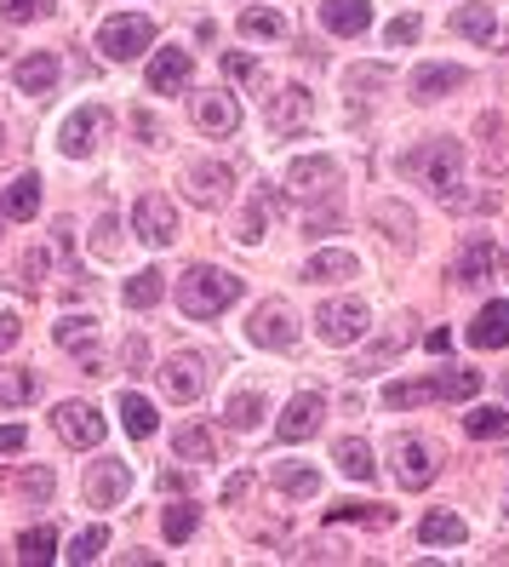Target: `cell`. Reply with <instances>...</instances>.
I'll return each mask as SVG.
<instances>
[{"label":"cell","mask_w":509,"mask_h":567,"mask_svg":"<svg viewBox=\"0 0 509 567\" xmlns=\"http://www.w3.org/2000/svg\"><path fill=\"white\" fill-rule=\"evenodd\" d=\"M241 276L218 270V264H189V270L178 276V310L189 321H218L229 305H241Z\"/></svg>","instance_id":"obj_1"},{"label":"cell","mask_w":509,"mask_h":567,"mask_svg":"<svg viewBox=\"0 0 509 567\" xmlns=\"http://www.w3.org/2000/svg\"><path fill=\"white\" fill-rule=\"evenodd\" d=\"M475 390H481V373H475V367H458V373H429V379L384 384V408H424V402H469Z\"/></svg>","instance_id":"obj_2"},{"label":"cell","mask_w":509,"mask_h":567,"mask_svg":"<svg viewBox=\"0 0 509 567\" xmlns=\"http://www.w3.org/2000/svg\"><path fill=\"white\" fill-rule=\"evenodd\" d=\"M401 173H418L440 202H458V184H464V150L453 138H429L424 150H413L401 161Z\"/></svg>","instance_id":"obj_3"},{"label":"cell","mask_w":509,"mask_h":567,"mask_svg":"<svg viewBox=\"0 0 509 567\" xmlns=\"http://www.w3.org/2000/svg\"><path fill=\"white\" fill-rule=\"evenodd\" d=\"M149 47H155V23L144 12H121V18H110L104 29H97V52H104L110 63H132Z\"/></svg>","instance_id":"obj_4"},{"label":"cell","mask_w":509,"mask_h":567,"mask_svg":"<svg viewBox=\"0 0 509 567\" xmlns=\"http://www.w3.org/2000/svg\"><path fill=\"white\" fill-rule=\"evenodd\" d=\"M110 126H115L110 110H75L70 121H63V132H58V150L70 161H81V155H92L97 144L110 138Z\"/></svg>","instance_id":"obj_5"},{"label":"cell","mask_w":509,"mask_h":567,"mask_svg":"<svg viewBox=\"0 0 509 567\" xmlns=\"http://www.w3.org/2000/svg\"><path fill=\"white\" fill-rule=\"evenodd\" d=\"M315 332L326 344H355L366 339V305L361 298H332V305L315 310Z\"/></svg>","instance_id":"obj_6"},{"label":"cell","mask_w":509,"mask_h":567,"mask_svg":"<svg viewBox=\"0 0 509 567\" xmlns=\"http://www.w3.org/2000/svg\"><path fill=\"white\" fill-rule=\"evenodd\" d=\"M132 229H138L144 247H173V236H178V207L166 202V195H138V207H132Z\"/></svg>","instance_id":"obj_7"},{"label":"cell","mask_w":509,"mask_h":567,"mask_svg":"<svg viewBox=\"0 0 509 567\" xmlns=\"http://www.w3.org/2000/svg\"><path fill=\"white\" fill-rule=\"evenodd\" d=\"M247 339H252L258 350H292V339H298L292 310L281 305V298H269V305H258V310H252V321H247Z\"/></svg>","instance_id":"obj_8"},{"label":"cell","mask_w":509,"mask_h":567,"mask_svg":"<svg viewBox=\"0 0 509 567\" xmlns=\"http://www.w3.org/2000/svg\"><path fill=\"white\" fill-rule=\"evenodd\" d=\"M160 384H166V402H200V390H207V355H173L160 367Z\"/></svg>","instance_id":"obj_9"},{"label":"cell","mask_w":509,"mask_h":567,"mask_svg":"<svg viewBox=\"0 0 509 567\" xmlns=\"http://www.w3.org/2000/svg\"><path fill=\"white\" fill-rule=\"evenodd\" d=\"M321 419H326V395L321 390H298L287 402V413H281V424H276V436L281 442H310L321 430Z\"/></svg>","instance_id":"obj_10"},{"label":"cell","mask_w":509,"mask_h":567,"mask_svg":"<svg viewBox=\"0 0 509 567\" xmlns=\"http://www.w3.org/2000/svg\"><path fill=\"white\" fill-rule=\"evenodd\" d=\"M435 471H440V458H435V447L424 442V436H401L395 442V482L401 487H429L435 482Z\"/></svg>","instance_id":"obj_11"},{"label":"cell","mask_w":509,"mask_h":567,"mask_svg":"<svg viewBox=\"0 0 509 567\" xmlns=\"http://www.w3.org/2000/svg\"><path fill=\"white\" fill-rule=\"evenodd\" d=\"M52 424H58V436L70 442V447H97V442H104V430H110L104 413L86 408V402H58Z\"/></svg>","instance_id":"obj_12"},{"label":"cell","mask_w":509,"mask_h":567,"mask_svg":"<svg viewBox=\"0 0 509 567\" xmlns=\"http://www.w3.org/2000/svg\"><path fill=\"white\" fill-rule=\"evenodd\" d=\"M229 184H235L229 166H212V161H189V173H184V195L207 213H218L229 202Z\"/></svg>","instance_id":"obj_13"},{"label":"cell","mask_w":509,"mask_h":567,"mask_svg":"<svg viewBox=\"0 0 509 567\" xmlns=\"http://www.w3.org/2000/svg\"><path fill=\"white\" fill-rule=\"evenodd\" d=\"M126 487H132V471L121 458H97L92 471H86V505H97V511H115L121 498H126Z\"/></svg>","instance_id":"obj_14"},{"label":"cell","mask_w":509,"mask_h":567,"mask_svg":"<svg viewBox=\"0 0 509 567\" xmlns=\"http://www.w3.org/2000/svg\"><path fill=\"white\" fill-rule=\"evenodd\" d=\"M189 115H195L200 132H212V138H229V132L241 126V104H235L229 92H195Z\"/></svg>","instance_id":"obj_15"},{"label":"cell","mask_w":509,"mask_h":567,"mask_svg":"<svg viewBox=\"0 0 509 567\" xmlns=\"http://www.w3.org/2000/svg\"><path fill=\"white\" fill-rule=\"evenodd\" d=\"M310 110H315V104H310V92H303V86H281L276 97H269V115H263V121H269V132H276V138H292V132L310 121Z\"/></svg>","instance_id":"obj_16"},{"label":"cell","mask_w":509,"mask_h":567,"mask_svg":"<svg viewBox=\"0 0 509 567\" xmlns=\"http://www.w3.org/2000/svg\"><path fill=\"white\" fill-rule=\"evenodd\" d=\"M332 184H337V161H332V155H303V161L292 166V195H298V202L332 195Z\"/></svg>","instance_id":"obj_17"},{"label":"cell","mask_w":509,"mask_h":567,"mask_svg":"<svg viewBox=\"0 0 509 567\" xmlns=\"http://www.w3.org/2000/svg\"><path fill=\"white\" fill-rule=\"evenodd\" d=\"M189 75H195V63H189L184 47H166V52L149 58V92H184Z\"/></svg>","instance_id":"obj_18"},{"label":"cell","mask_w":509,"mask_h":567,"mask_svg":"<svg viewBox=\"0 0 509 567\" xmlns=\"http://www.w3.org/2000/svg\"><path fill=\"white\" fill-rule=\"evenodd\" d=\"M469 81V70H458V63H424V70L413 75V97L418 104H435V97H447Z\"/></svg>","instance_id":"obj_19"},{"label":"cell","mask_w":509,"mask_h":567,"mask_svg":"<svg viewBox=\"0 0 509 567\" xmlns=\"http://www.w3.org/2000/svg\"><path fill=\"white\" fill-rule=\"evenodd\" d=\"M321 23L332 29V35H361V29L372 23V0H321Z\"/></svg>","instance_id":"obj_20"},{"label":"cell","mask_w":509,"mask_h":567,"mask_svg":"<svg viewBox=\"0 0 509 567\" xmlns=\"http://www.w3.org/2000/svg\"><path fill=\"white\" fill-rule=\"evenodd\" d=\"M58 75H63V63H58L52 52H35V58H23V63H18V92L46 97V92L58 86Z\"/></svg>","instance_id":"obj_21"},{"label":"cell","mask_w":509,"mask_h":567,"mask_svg":"<svg viewBox=\"0 0 509 567\" xmlns=\"http://www.w3.org/2000/svg\"><path fill=\"white\" fill-rule=\"evenodd\" d=\"M469 344L475 350H503L509 344V305H487L469 327Z\"/></svg>","instance_id":"obj_22"},{"label":"cell","mask_w":509,"mask_h":567,"mask_svg":"<svg viewBox=\"0 0 509 567\" xmlns=\"http://www.w3.org/2000/svg\"><path fill=\"white\" fill-rule=\"evenodd\" d=\"M0 213H7V218H18V224H29V218H35V213H41V178H35V173L12 178V184H7V202H0Z\"/></svg>","instance_id":"obj_23"},{"label":"cell","mask_w":509,"mask_h":567,"mask_svg":"<svg viewBox=\"0 0 509 567\" xmlns=\"http://www.w3.org/2000/svg\"><path fill=\"white\" fill-rule=\"evenodd\" d=\"M492 264H498L492 236H469L464 252H458V281H487V276H492Z\"/></svg>","instance_id":"obj_24"},{"label":"cell","mask_w":509,"mask_h":567,"mask_svg":"<svg viewBox=\"0 0 509 567\" xmlns=\"http://www.w3.org/2000/svg\"><path fill=\"white\" fill-rule=\"evenodd\" d=\"M418 539H424V545H464L469 527H464V516H453V511H429V516L418 522Z\"/></svg>","instance_id":"obj_25"},{"label":"cell","mask_w":509,"mask_h":567,"mask_svg":"<svg viewBox=\"0 0 509 567\" xmlns=\"http://www.w3.org/2000/svg\"><path fill=\"white\" fill-rule=\"evenodd\" d=\"M332 458H337V471H344L350 482H372V476H378V464H372V447H366V442H355V436L337 442V447H332Z\"/></svg>","instance_id":"obj_26"},{"label":"cell","mask_w":509,"mask_h":567,"mask_svg":"<svg viewBox=\"0 0 509 567\" xmlns=\"http://www.w3.org/2000/svg\"><path fill=\"white\" fill-rule=\"evenodd\" d=\"M344 276H355V252H337L332 247V252H315L310 264H303V281H321V287L326 281H344Z\"/></svg>","instance_id":"obj_27"},{"label":"cell","mask_w":509,"mask_h":567,"mask_svg":"<svg viewBox=\"0 0 509 567\" xmlns=\"http://www.w3.org/2000/svg\"><path fill=\"white\" fill-rule=\"evenodd\" d=\"M453 29L487 47V41L498 35V18H492V7H475V0H469V7H458V12H453Z\"/></svg>","instance_id":"obj_28"},{"label":"cell","mask_w":509,"mask_h":567,"mask_svg":"<svg viewBox=\"0 0 509 567\" xmlns=\"http://www.w3.org/2000/svg\"><path fill=\"white\" fill-rule=\"evenodd\" d=\"M464 430L475 442H509V413L503 408H475V413H464Z\"/></svg>","instance_id":"obj_29"},{"label":"cell","mask_w":509,"mask_h":567,"mask_svg":"<svg viewBox=\"0 0 509 567\" xmlns=\"http://www.w3.org/2000/svg\"><path fill=\"white\" fill-rule=\"evenodd\" d=\"M173 453L189 458V464H200V458H218V442H212L207 424H184L178 436H173Z\"/></svg>","instance_id":"obj_30"},{"label":"cell","mask_w":509,"mask_h":567,"mask_svg":"<svg viewBox=\"0 0 509 567\" xmlns=\"http://www.w3.org/2000/svg\"><path fill=\"white\" fill-rule=\"evenodd\" d=\"M241 35H247V41H281V35H287V18L269 12V7H247V12H241Z\"/></svg>","instance_id":"obj_31"},{"label":"cell","mask_w":509,"mask_h":567,"mask_svg":"<svg viewBox=\"0 0 509 567\" xmlns=\"http://www.w3.org/2000/svg\"><path fill=\"white\" fill-rule=\"evenodd\" d=\"M160 527H166V545H189L195 527H200V505H166Z\"/></svg>","instance_id":"obj_32"},{"label":"cell","mask_w":509,"mask_h":567,"mask_svg":"<svg viewBox=\"0 0 509 567\" xmlns=\"http://www.w3.org/2000/svg\"><path fill=\"white\" fill-rule=\"evenodd\" d=\"M52 556H58V527H29L18 539V561H29V567H41Z\"/></svg>","instance_id":"obj_33"},{"label":"cell","mask_w":509,"mask_h":567,"mask_svg":"<svg viewBox=\"0 0 509 567\" xmlns=\"http://www.w3.org/2000/svg\"><path fill=\"white\" fill-rule=\"evenodd\" d=\"M263 419V390H241V395H229V408H224V424L229 430H252Z\"/></svg>","instance_id":"obj_34"},{"label":"cell","mask_w":509,"mask_h":567,"mask_svg":"<svg viewBox=\"0 0 509 567\" xmlns=\"http://www.w3.org/2000/svg\"><path fill=\"white\" fill-rule=\"evenodd\" d=\"M35 395V373L29 367H0V408H23Z\"/></svg>","instance_id":"obj_35"},{"label":"cell","mask_w":509,"mask_h":567,"mask_svg":"<svg viewBox=\"0 0 509 567\" xmlns=\"http://www.w3.org/2000/svg\"><path fill=\"white\" fill-rule=\"evenodd\" d=\"M372 218H378V229H384L389 241L413 247V213H406L401 202H378V213H372Z\"/></svg>","instance_id":"obj_36"},{"label":"cell","mask_w":509,"mask_h":567,"mask_svg":"<svg viewBox=\"0 0 509 567\" xmlns=\"http://www.w3.org/2000/svg\"><path fill=\"white\" fill-rule=\"evenodd\" d=\"M121 424L132 430V436H155V408H149V395H121Z\"/></svg>","instance_id":"obj_37"},{"label":"cell","mask_w":509,"mask_h":567,"mask_svg":"<svg viewBox=\"0 0 509 567\" xmlns=\"http://www.w3.org/2000/svg\"><path fill=\"white\" fill-rule=\"evenodd\" d=\"M276 487L292 493V498H315V493H321V476L310 471V464H281V471H276Z\"/></svg>","instance_id":"obj_38"},{"label":"cell","mask_w":509,"mask_h":567,"mask_svg":"<svg viewBox=\"0 0 509 567\" xmlns=\"http://www.w3.org/2000/svg\"><path fill=\"white\" fill-rule=\"evenodd\" d=\"M92 332H97L92 316H63V321L52 327V339H58L63 350H81V355H86V350H92Z\"/></svg>","instance_id":"obj_39"},{"label":"cell","mask_w":509,"mask_h":567,"mask_svg":"<svg viewBox=\"0 0 509 567\" xmlns=\"http://www.w3.org/2000/svg\"><path fill=\"white\" fill-rule=\"evenodd\" d=\"M160 292H166V276H160V270H138V276L126 281V305H132V310H149Z\"/></svg>","instance_id":"obj_40"},{"label":"cell","mask_w":509,"mask_h":567,"mask_svg":"<svg viewBox=\"0 0 509 567\" xmlns=\"http://www.w3.org/2000/svg\"><path fill=\"white\" fill-rule=\"evenodd\" d=\"M104 545H110V527H86V533H75V539H70V550H63V556H70V561H97V556H104Z\"/></svg>","instance_id":"obj_41"},{"label":"cell","mask_w":509,"mask_h":567,"mask_svg":"<svg viewBox=\"0 0 509 567\" xmlns=\"http://www.w3.org/2000/svg\"><path fill=\"white\" fill-rule=\"evenodd\" d=\"M18 493H23V498H35V505H46V498H52V471H46V464L23 471V476H18Z\"/></svg>","instance_id":"obj_42"},{"label":"cell","mask_w":509,"mask_h":567,"mask_svg":"<svg viewBox=\"0 0 509 567\" xmlns=\"http://www.w3.org/2000/svg\"><path fill=\"white\" fill-rule=\"evenodd\" d=\"M52 0H0V18L7 23H29V18H46Z\"/></svg>","instance_id":"obj_43"},{"label":"cell","mask_w":509,"mask_h":567,"mask_svg":"<svg viewBox=\"0 0 509 567\" xmlns=\"http://www.w3.org/2000/svg\"><path fill=\"white\" fill-rule=\"evenodd\" d=\"M366 86H389V70H384V63H361V70H350V92L366 97Z\"/></svg>","instance_id":"obj_44"},{"label":"cell","mask_w":509,"mask_h":567,"mask_svg":"<svg viewBox=\"0 0 509 567\" xmlns=\"http://www.w3.org/2000/svg\"><path fill=\"white\" fill-rule=\"evenodd\" d=\"M418 35H424V23H418L413 12H406V18H395V23L384 29V41H389V47H413Z\"/></svg>","instance_id":"obj_45"},{"label":"cell","mask_w":509,"mask_h":567,"mask_svg":"<svg viewBox=\"0 0 509 567\" xmlns=\"http://www.w3.org/2000/svg\"><path fill=\"white\" fill-rule=\"evenodd\" d=\"M115 229H121V218H115V213H110V218H97V236H92L97 258H115V247H121V236H115Z\"/></svg>","instance_id":"obj_46"},{"label":"cell","mask_w":509,"mask_h":567,"mask_svg":"<svg viewBox=\"0 0 509 567\" xmlns=\"http://www.w3.org/2000/svg\"><path fill=\"white\" fill-rule=\"evenodd\" d=\"M126 373H149V344L138 339V332L126 339Z\"/></svg>","instance_id":"obj_47"},{"label":"cell","mask_w":509,"mask_h":567,"mask_svg":"<svg viewBox=\"0 0 509 567\" xmlns=\"http://www.w3.org/2000/svg\"><path fill=\"white\" fill-rule=\"evenodd\" d=\"M263 224H269V213H263V202H252L247 218H241V241H258V236H263Z\"/></svg>","instance_id":"obj_48"},{"label":"cell","mask_w":509,"mask_h":567,"mask_svg":"<svg viewBox=\"0 0 509 567\" xmlns=\"http://www.w3.org/2000/svg\"><path fill=\"white\" fill-rule=\"evenodd\" d=\"M29 447V430L23 424H0V453H23Z\"/></svg>","instance_id":"obj_49"},{"label":"cell","mask_w":509,"mask_h":567,"mask_svg":"<svg viewBox=\"0 0 509 567\" xmlns=\"http://www.w3.org/2000/svg\"><path fill=\"white\" fill-rule=\"evenodd\" d=\"M18 332H23L18 310H0V350H12V344H18Z\"/></svg>","instance_id":"obj_50"},{"label":"cell","mask_w":509,"mask_h":567,"mask_svg":"<svg viewBox=\"0 0 509 567\" xmlns=\"http://www.w3.org/2000/svg\"><path fill=\"white\" fill-rule=\"evenodd\" d=\"M424 350H429V355H447V350H453V332H447V327L424 332Z\"/></svg>","instance_id":"obj_51"},{"label":"cell","mask_w":509,"mask_h":567,"mask_svg":"<svg viewBox=\"0 0 509 567\" xmlns=\"http://www.w3.org/2000/svg\"><path fill=\"white\" fill-rule=\"evenodd\" d=\"M132 126H138V138H144V144H155V138H160V126H155V115H144V110L132 115Z\"/></svg>","instance_id":"obj_52"},{"label":"cell","mask_w":509,"mask_h":567,"mask_svg":"<svg viewBox=\"0 0 509 567\" xmlns=\"http://www.w3.org/2000/svg\"><path fill=\"white\" fill-rule=\"evenodd\" d=\"M247 487H252V476H247V471H241V476H229V482H224V505H235V498H241Z\"/></svg>","instance_id":"obj_53"},{"label":"cell","mask_w":509,"mask_h":567,"mask_svg":"<svg viewBox=\"0 0 509 567\" xmlns=\"http://www.w3.org/2000/svg\"><path fill=\"white\" fill-rule=\"evenodd\" d=\"M224 70H229V75H252V70H258V63H252L247 52H229V58H224Z\"/></svg>","instance_id":"obj_54"},{"label":"cell","mask_w":509,"mask_h":567,"mask_svg":"<svg viewBox=\"0 0 509 567\" xmlns=\"http://www.w3.org/2000/svg\"><path fill=\"white\" fill-rule=\"evenodd\" d=\"M41 270H46V252H29V258H23V281H35Z\"/></svg>","instance_id":"obj_55"},{"label":"cell","mask_w":509,"mask_h":567,"mask_svg":"<svg viewBox=\"0 0 509 567\" xmlns=\"http://www.w3.org/2000/svg\"><path fill=\"white\" fill-rule=\"evenodd\" d=\"M503 516H509V493H503Z\"/></svg>","instance_id":"obj_56"},{"label":"cell","mask_w":509,"mask_h":567,"mask_svg":"<svg viewBox=\"0 0 509 567\" xmlns=\"http://www.w3.org/2000/svg\"><path fill=\"white\" fill-rule=\"evenodd\" d=\"M503 390H509V373H503Z\"/></svg>","instance_id":"obj_57"}]
</instances>
